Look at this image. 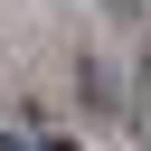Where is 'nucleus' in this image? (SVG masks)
Here are the masks:
<instances>
[{
  "instance_id": "nucleus-1",
  "label": "nucleus",
  "mask_w": 151,
  "mask_h": 151,
  "mask_svg": "<svg viewBox=\"0 0 151 151\" xmlns=\"http://www.w3.org/2000/svg\"><path fill=\"white\" fill-rule=\"evenodd\" d=\"M76 94H85V113H123V76H113L104 57H85V66H76Z\"/></svg>"
},
{
  "instance_id": "nucleus-2",
  "label": "nucleus",
  "mask_w": 151,
  "mask_h": 151,
  "mask_svg": "<svg viewBox=\"0 0 151 151\" xmlns=\"http://www.w3.org/2000/svg\"><path fill=\"white\" fill-rule=\"evenodd\" d=\"M104 9H113V19H132V9H142V0H104Z\"/></svg>"
}]
</instances>
